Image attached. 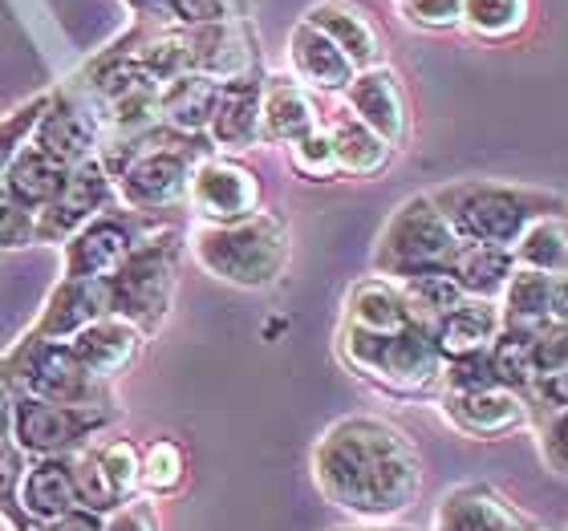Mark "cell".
I'll use <instances>...</instances> for the list:
<instances>
[{
    "mask_svg": "<svg viewBox=\"0 0 568 531\" xmlns=\"http://www.w3.org/2000/svg\"><path fill=\"white\" fill-rule=\"evenodd\" d=\"M248 21V0H166V24L203 29V24Z\"/></svg>",
    "mask_w": 568,
    "mask_h": 531,
    "instance_id": "ab89813d",
    "label": "cell"
},
{
    "mask_svg": "<svg viewBox=\"0 0 568 531\" xmlns=\"http://www.w3.org/2000/svg\"><path fill=\"white\" fill-rule=\"evenodd\" d=\"M532 337L536 333L520 329H499V337L487 345V361H491V374L504 390L511 394H528L532 386Z\"/></svg>",
    "mask_w": 568,
    "mask_h": 531,
    "instance_id": "8d00e7d4",
    "label": "cell"
},
{
    "mask_svg": "<svg viewBox=\"0 0 568 531\" xmlns=\"http://www.w3.org/2000/svg\"><path fill=\"white\" fill-rule=\"evenodd\" d=\"M203 154H212L207 139H183V134L166 131L159 146L139 154L119 178H114V195L126 212L154 215L171 212L187 203V183L191 166L200 163Z\"/></svg>",
    "mask_w": 568,
    "mask_h": 531,
    "instance_id": "ba28073f",
    "label": "cell"
},
{
    "mask_svg": "<svg viewBox=\"0 0 568 531\" xmlns=\"http://www.w3.org/2000/svg\"><path fill=\"white\" fill-rule=\"evenodd\" d=\"M565 418L568 413H540L528 426H536V447H540V459L557 479H565L568 471V442H565Z\"/></svg>",
    "mask_w": 568,
    "mask_h": 531,
    "instance_id": "f6af8a7d",
    "label": "cell"
},
{
    "mask_svg": "<svg viewBox=\"0 0 568 531\" xmlns=\"http://www.w3.org/2000/svg\"><path fill=\"white\" fill-rule=\"evenodd\" d=\"M386 349H390V333H374V329H362V325H342V333H337V354H342V361L349 366V374H357L369 386L382 381Z\"/></svg>",
    "mask_w": 568,
    "mask_h": 531,
    "instance_id": "74e56055",
    "label": "cell"
},
{
    "mask_svg": "<svg viewBox=\"0 0 568 531\" xmlns=\"http://www.w3.org/2000/svg\"><path fill=\"white\" fill-rule=\"evenodd\" d=\"M142 345H146V337H142L134 325H126V320L106 313L102 320H94L90 329H82L73 337L70 354L78 357V366H82L85 378L98 381V386H110V381H119L122 374H131L134 361L142 357Z\"/></svg>",
    "mask_w": 568,
    "mask_h": 531,
    "instance_id": "44dd1931",
    "label": "cell"
},
{
    "mask_svg": "<svg viewBox=\"0 0 568 531\" xmlns=\"http://www.w3.org/2000/svg\"><path fill=\"white\" fill-rule=\"evenodd\" d=\"M24 462L29 459L12 442H0V515L9 520L12 531H29V523L21 520V508H17V487H21Z\"/></svg>",
    "mask_w": 568,
    "mask_h": 531,
    "instance_id": "ee69618b",
    "label": "cell"
},
{
    "mask_svg": "<svg viewBox=\"0 0 568 531\" xmlns=\"http://www.w3.org/2000/svg\"><path fill=\"white\" fill-rule=\"evenodd\" d=\"M284 151H288L293 175L305 178V183H337L342 178V166H337V154H333V142L325 126L308 131L305 139L288 142Z\"/></svg>",
    "mask_w": 568,
    "mask_h": 531,
    "instance_id": "f35d334b",
    "label": "cell"
},
{
    "mask_svg": "<svg viewBox=\"0 0 568 531\" xmlns=\"http://www.w3.org/2000/svg\"><path fill=\"white\" fill-rule=\"evenodd\" d=\"M183 33H187L191 73H200L207 82L224 85L264 70L261 45H256V33H252L248 21L203 24V29H183Z\"/></svg>",
    "mask_w": 568,
    "mask_h": 531,
    "instance_id": "9a60e30c",
    "label": "cell"
},
{
    "mask_svg": "<svg viewBox=\"0 0 568 531\" xmlns=\"http://www.w3.org/2000/svg\"><path fill=\"white\" fill-rule=\"evenodd\" d=\"M151 232V215L126 212L122 203H114L61 244V276H70V280H110L122 268V261L139 248V239H146Z\"/></svg>",
    "mask_w": 568,
    "mask_h": 531,
    "instance_id": "9c48e42d",
    "label": "cell"
},
{
    "mask_svg": "<svg viewBox=\"0 0 568 531\" xmlns=\"http://www.w3.org/2000/svg\"><path fill=\"white\" fill-rule=\"evenodd\" d=\"M191 256L220 284L261 293L288 268L293 236L281 215L261 207L240 224H200L191 232Z\"/></svg>",
    "mask_w": 568,
    "mask_h": 531,
    "instance_id": "3957f363",
    "label": "cell"
},
{
    "mask_svg": "<svg viewBox=\"0 0 568 531\" xmlns=\"http://www.w3.org/2000/svg\"><path fill=\"white\" fill-rule=\"evenodd\" d=\"M0 531H12V528H9V520H4V515H0Z\"/></svg>",
    "mask_w": 568,
    "mask_h": 531,
    "instance_id": "816d5d0a",
    "label": "cell"
},
{
    "mask_svg": "<svg viewBox=\"0 0 568 531\" xmlns=\"http://www.w3.org/2000/svg\"><path fill=\"white\" fill-rule=\"evenodd\" d=\"M313 483L317 496L349 520L390 523L423 496V459L394 422L378 413H349L317 438Z\"/></svg>",
    "mask_w": 568,
    "mask_h": 531,
    "instance_id": "6da1fadb",
    "label": "cell"
},
{
    "mask_svg": "<svg viewBox=\"0 0 568 531\" xmlns=\"http://www.w3.org/2000/svg\"><path fill=\"white\" fill-rule=\"evenodd\" d=\"M114 203H119L114 183H110V175L102 171L98 159H85V163L70 166L61 191L37 212V244L61 248L73 232H82L94 215H102L106 207H114Z\"/></svg>",
    "mask_w": 568,
    "mask_h": 531,
    "instance_id": "4fadbf2b",
    "label": "cell"
},
{
    "mask_svg": "<svg viewBox=\"0 0 568 531\" xmlns=\"http://www.w3.org/2000/svg\"><path fill=\"white\" fill-rule=\"evenodd\" d=\"M410 308H406L398 284L386 276H366L357 280L345 296V325H362L374 333H398L410 325Z\"/></svg>",
    "mask_w": 568,
    "mask_h": 531,
    "instance_id": "4dcf8cb0",
    "label": "cell"
},
{
    "mask_svg": "<svg viewBox=\"0 0 568 531\" xmlns=\"http://www.w3.org/2000/svg\"><path fill=\"white\" fill-rule=\"evenodd\" d=\"M126 9H131L134 21H146V24H166V0H122Z\"/></svg>",
    "mask_w": 568,
    "mask_h": 531,
    "instance_id": "c3c4849f",
    "label": "cell"
},
{
    "mask_svg": "<svg viewBox=\"0 0 568 531\" xmlns=\"http://www.w3.org/2000/svg\"><path fill=\"white\" fill-rule=\"evenodd\" d=\"M45 102H49V94H33L29 102H21V106L9 110V114L0 119V178H4V171L12 166V159L29 146L37 122L45 114Z\"/></svg>",
    "mask_w": 568,
    "mask_h": 531,
    "instance_id": "60d3db41",
    "label": "cell"
},
{
    "mask_svg": "<svg viewBox=\"0 0 568 531\" xmlns=\"http://www.w3.org/2000/svg\"><path fill=\"white\" fill-rule=\"evenodd\" d=\"M325 131H329L333 154H337V166H342V175H349V178H378L382 171L394 163V146H390V142H382L378 134L369 131V126H362V122H357L349 110H337Z\"/></svg>",
    "mask_w": 568,
    "mask_h": 531,
    "instance_id": "f1b7e54d",
    "label": "cell"
},
{
    "mask_svg": "<svg viewBox=\"0 0 568 531\" xmlns=\"http://www.w3.org/2000/svg\"><path fill=\"white\" fill-rule=\"evenodd\" d=\"M435 531H540L491 483H459L438 499Z\"/></svg>",
    "mask_w": 568,
    "mask_h": 531,
    "instance_id": "ffe728a7",
    "label": "cell"
},
{
    "mask_svg": "<svg viewBox=\"0 0 568 531\" xmlns=\"http://www.w3.org/2000/svg\"><path fill=\"white\" fill-rule=\"evenodd\" d=\"M459 236L450 232L430 195H410L390 212L374 244V272L386 280H410L418 272H450L459 261Z\"/></svg>",
    "mask_w": 568,
    "mask_h": 531,
    "instance_id": "5b68a950",
    "label": "cell"
},
{
    "mask_svg": "<svg viewBox=\"0 0 568 531\" xmlns=\"http://www.w3.org/2000/svg\"><path fill=\"white\" fill-rule=\"evenodd\" d=\"M499 329H504V320H499V305L496 300H459V305L450 308L447 317H438L430 325V337H435L438 354L443 361H455V357H467V354H484L487 345L496 341Z\"/></svg>",
    "mask_w": 568,
    "mask_h": 531,
    "instance_id": "4316f807",
    "label": "cell"
},
{
    "mask_svg": "<svg viewBox=\"0 0 568 531\" xmlns=\"http://www.w3.org/2000/svg\"><path fill=\"white\" fill-rule=\"evenodd\" d=\"M333 531H415V528H398V523H354V528H333Z\"/></svg>",
    "mask_w": 568,
    "mask_h": 531,
    "instance_id": "f907efd6",
    "label": "cell"
},
{
    "mask_svg": "<svg viewBox=\"0 0 568 531\" xmlns=\"http://www.w3.org/2000/svg\"><path fill=\"white\" fill-rule=\"evenodd\" d=\"M187 483V450L175 438H154L139 447V496L142 499H166L179 496Z\"/></svg>",
    "mask_w": 568,
    "mask_h": 531,
    "instance_id": "836d02e7",
    "label": "cell"
},
{
    "mask_svg": "<svg viewBox=\"0 0 568 531\" xmlns=\"http://www.w3.org/2000/svg\"><path fill=\"white\" fill-rule=\"evenodd\" d=\"M187 203L203 224H240V219L261 212V175L240 159H227V154L215 151L203 154L200 163L191 166Z\"/></svg>",
    "mask_w": 568,
    "mask_h": 531,
    "instance_id": "8fae6325",
    "label": "cell"
},
{
    "mask_svg": "<svg viewBox=\"0 0 568 531\" xmlns=\"http://www.w3.org/2000/svg\"><path fill=\"white\" fill-rule=\"evenodd\" d=\"M532 0H463V29L487 41H508L528 29Z\"/></svg>",
    "mask_w": 568,
    "mask_h": 531,
    "instance_id": "d590c367",
    "label": "cell"
},
{
    "mask_svg": "<svg viewBox=\"0 0 568 531\" xmlns=\"http://www.w3.org/2000/svg\"><path fill=\"white\" fill-rule=\"evenodd\" d=\"M321 126L317 102L305 85L293 78H268L264 73V94H261V142L268 146H288V142L305 139L308 131Z\"/></svg>",
    "mask_w": 568,
    "mask_h": 531,
    "instance_id": "484cf974",
    "label": "cell"
},
{
    "mask_svg": "<svg viewBox=\"0 0 568 531\" xmlns=\"http://www.w3.org/2000/svg\"><path fill=\"white\" fill-rule=\"evenodd\" d=\"M443 354H438L430 325L410 320L406 329L390 333V349H386V369H382L378 390L394 394V398H426L438 394L443 386Z\"/></svg>",
    "mask_w": 568,
    "mask_h": 531,
    "instance_id": "2e32d148",
    "label": "cell"
},
{
    "mask_svg": "<svg viewBox=\"0 0 568 531\" xmlns=\"http://www.w3.org/2000/svg\"><path fill=\"white\" fill-rule=\"evenodd\" d=\"M398 4H403V0H398Z\"/></svg>",
    "mask_w": 568,
    "mask_h": 531,
    "instance_id": "f5cc1de1",
    "label": "cell"
},
{
    "mask_svg": "<svg viewBox=\"0 0 568 531\" xmlns=\"http://www.w3.org/2000/svg\"><path fill=\"white\" fill-rule=\"evenodd\" d=\"M102 134L106 131H102V110H98L94 94L78 78H70L65 85L49 90L45 114L29 142L53 154L61 166H78L85 159H98Z\"/></svg>",
    "mask_w": 568,
    "mask_h": 531,
    "instance_id": "30bf717a",
    "label": "cell"
},
{
    "mask_svg": "<svg viewBox=\"0 0 568 531\" xmlns=\"http://www.w3.org/2000/svg\"><path fill=\"white\" fill-rule=\"evenodd\" d=\"M37 248V215L24 212L9 191L0 187V252Z\"/></svg>",
    "mask_w": 568,
    "mask_h": 531,
    "instance_id": "b9f144b4",
    "label": "cell"
},
{
    "mask_svg": "<svg viewBox=\"0 0 568 531\" xmlns=\"http://www.w3.org/2000/svg\"><path fill=\"white\" fill-rule=\"evenodd\" d=\"M12 390L4 386V378H0V442H9L12 438Z\"/></svg>",
    "mask_w": 568,
    "mask_h": 531,
    "instance_id": "681fc988",
    "label": "cell"
},
{
    "mask_svg": "<svg viewBox=\"0 0 568 531\" xmlns=\"http://www.w3.org/2000/svg\"><path fill=\"white\" fill-rule=\"evenodd\" d=\"M17 508L29 528L53 523L65 511L82 508L78 503V483H73V459L70 455H49V459L24 462L21 487H17Z\"/></svg>",
    "mask_w": 568,
    "mask_h": 531,
    "instance_id": "603a6c76",
    "label": "cell"
},
{
    "mask_svg": "<svg viewBox=\"0 0 568 531\" xmlns=\"http://www.w3.org/2000/svg\"><path fill=\"white\" fill-rule=\"evenodd\" d=\"M261 94H264V70L224 82L215 90L212 122H207V146L215 154H244L261 146Z\"/></svg>",
    "mask_w": 568,
    "mask_h": 531,
    "instance_id": "ac0fdd59",
    "label": "cell"
},
{
    "mask_svg": "<svg viewBox=\"0 0 568 531\" xmlns=\"http://www.w3.org/2000/svg\"><path fill=\"white\" fill-rule=\"evenodd\" d=\"M122 410L114 401H85V406H65V401H12V447L24 459H49V455H78L90 442L106 435L119 422Z\"/></svg>",
    "mask_w": 568,
    "mask_h": 531,
    "instance_id": "8992f818",
    "label": "cell"
},
{
    "mask_svg": "<svg viewBox=\"0 0 568 531\" xmlns=\"http://www.w3.org/2000/svg\"><path fill=\"white\" fill-rule=\"evenodd\" d=\"M179 261H183V236L171 227H154L151 236L139 239V248L106 280L110 317L134 325L142 337H154L175 305Z\"/></svg>",
    "mask_w": 568,
    "mask_h": 531,
    "instance_id": "277c9868",
    "label": "cell"
},
{
    "mask_svg": "<svg viewBox=\"0 0 568 531\" xmlns=\"http://www.w3.org/2000/svg\"><path fill=\"white\" fill-rule=\"evenodd\" d=\"M345 110L382 142H390L394 151H403L410 142V110H406L403 82L386 61L354 73V82L345 85Z\"/></svg>",
    "mask_w": 568,
    "mask_h": 531,
    "instance_id": "5bb4252c",
    "label": "cell"
},
{
    "mask_svg": "<svg viewBox=\"0 0 568 531\" xmlns=\"http://www.w3.org/2000/svg\"><path fill=\"white\" fill-rule=\"evenodd\" d=\"M516 268L545 272V276H568V227L565 215H545L536 224L524 227V236L516 239Z\"/></svg>",
    "mask_w": 568,
    "mask_h": 531,
    "instance_id": "d6a6232c",
    "label": "cell"
},
{
    "mask_svg": "<svg viewBox=\"0 0 568 531\" xmlns=\"http://www.w3.org/2000/svg\"><path fill=\"white\" fill-rule=\"evenodd\" d=\"M0 378L12 390V398L65 401V406L110 401L106 386H98L82 374L78 357L70 354V341H45L33 333H24L21 341L0 357Z\"/></svg>",
    "mask_w": 568,
    "mask_h": 531,
    "instance_id": "52a82bcc",
    "label": "cell"
},
{
    "mask_svg": "<svg viewBox=\"0 0 568 531\" xmlns=\"http://www.w3.org/2000/svg\"><path fill=\"white\" fill-rule=\"evenodd\" d=\"M65 175H70V166H61L53 154H45L41 146H33V142H29V146H24V151L12 159L9 171H4L0 187L9 191L12 200L24 207V212L37 215L61 191Z\"/></svg>",
    "mask_w": 568,
    "mask_h": 531,
    "instance_id": "f546056e",
    "label": "cell"
},
{
    "mask_svg": "<svg viewBox=\"0 0 568 531\" xmlns=\"http://www.w3.org/2000/svg\"><path fill=\"white\" fill-rule=\"evenodd\" d=\"M106 313H110L106 280H70V276H61L49 288L45 305H41L37 320L29 325V333L45 337V341H73L78 333L90 329Z\"/></svg>",
    "mask_w": 568,
    "mask_h": 531,
    "instance_id": "7402d4cb",
    "label": "cell"
},
{
    "mask_svg": "<svg viewBox=\"0 0 568 531\" xmlns=\"http://www.w3.org/2000/svg\"><path fill=\"white\" fill-rule=\"evenodd\" d=\"M78 503L90 511H114L139 499V442L131 438H106L90 442L85 450L70 455Z\"/></svg>",
    "mask_w": 568,
    "mask_h": 531,
    "instance_id": "7c38bea8",
    "label": "cell"
},
{
    "mask_svg": "<svg viewBox=\"0 0 568 531\" xmlns=\"http://www.w3.org/2000/svg\"><path fill=\"white\" fill-rule=\"evenodd\" d=\"M459 244H487V248H516L524 227L545 219V215H565V195L560 191L520 187L504 178H459L438 191H426Z\"/></svg>",
    "mask_w": 568,
    "mask_h": 531,
    "instance_id": "7a4b0ae2",
    "label": "cell"
},
{
    "mask_svg": "<svg viewBox=\"0 0 568 531\" xmlns=\"http://www.w3.org/2000/svg\"><path fill=\"white\" fill-rule=\"evenodd\" d=\"M321 37H329L333 45L342 49L354 70H369V65H382V33L378 24L369 21L366 9H357L349 0H317L308 4L305 17Z\"/></svg>",
    "mask_w": 568,
    "mask_h": 531,
    "instance_id": "d4e9b609",
    "label": "cell"
},
{
    "mask_svg": "<svg viewBox=\"0 0 568 531\" xmlns=\"http://www.w3.org/2000/svg\"><path fill=\"white\" fill-rule=\"evenodd\" d=\"M438 401H443V418H447L459 435L479 438V442L508 438L532 422V413H528L520 394L504 390V386L475 390V394H438Z\"/></svg>",
    "mask_w": 568,
    "mask_h": 531,
    "instance_id": "d6986e66",
    "label": "cell"
},
{
    "mask_svg": "<svg viewBox=\"0 0 568 531\" xmlns=\"http://www.w3.org/2000/svg\"><path fill=\"white\" fill-rule=\"evenodd\" d=\"M398 293H403L406 308L418 325H435L438 317H447L450 308L467 300L455 280V272H418L410 280H398Z\"/></svg>",
    "mask_w": 568,
    "mask_h": 531,
    "instance_id": "e575fe53",
    "label": "cell"
},
{
    "mask_svg": "<svg viewBox=\"0 0 568 531\" xmlns=\"http://www.w3.org/2000/svg\"><path fill=\"white\" fill-rule=\"evenodd\" d=\"M288 70H293V82L305 85L308 94H345V85L357 73L342 49L308 21H296L288 29Z\"/></svg>",
    "mask_w": 568,
    "mask_h": 531,
    "instance_id": "cb8c5ba5",
    "label": "cell"
},
{
    "mask_svg": "<svg viewBox=\"0 0 568 531\" xmlns=\"http://www.w3.org/2000/svg\"><path fill=\"white\" fill-rule=\"evenodd\" d=\"M504 329L545 333L568 325V280L565 276H545V272L516 268L508 288L496 300Z\"/></svg>",
    "mask_w": 568,
    "mask_h": 531,
    "instance_id": "e0dca14e",
    "label": "cell"
},
{
    "mask_svg": "<svg viewBox=\"0 0 568 531\" xmlns=\"http://www.w3.org/2000/svg\"><path fill=\"white\" fill-rule=\"evenodd\" d=\"M215 90L220 85L200 73H183L175 82H166L159 90V126L183 134V139H203L207 122H212Z\"/></svg>",
    "mask_w": 568,
    "mask_h": 531,
    "instance_id": "83f0119b",
    "label": "cell"
},
{
    "mask_svg": "<svg viewBox=\"0 0 568 531\" xmlns=\"http://www.w3.org/2000/svg\"><path fill=\"white\" fill-rule=\"evenodd\" d=\"M106 515L102 511H90V508H73L65 515H58L53 523H41V528H29V531H102Z\"/></svg>",
    "mask_w": 568,
    "mask_h": 531,
    "instance_id": "7dc6e473",
    "label": "cell"
},
{
    "mask_svg": "<svg viewBox=\"0 0 568 531\" xmlns=\"http://www.w3.org/2000/svg\"><path fill=\"white\" fill-rule=\"evenodd\" d=\"M403 17L426 33H455L463 29V0H403Z\"/></svg>",
    "mask_w": 568,
    "mask_h": 531,
    "instance_id": "7bdbcfd3",
    "label": "cell"
},
{
    "mask_svg": "<svg viewBox=\"0 0 568 531\" xmlns=\"http://www.w3.org/2000/svg\"><path fill=\"white\" fill-rule=\"evenodd\" d=\"M450 272H455L463 296H475V300H499L511 280V272H516V256H511L508 248L463 244L459 261H455Z\"/></svg>",
    "mask_w": 568,
    "mask_h": 531,
    "instance_id": "1f68e13d",
    "label": "cell"
},
{
    "mask_svg": "<svg viewBox=\"0 0 568 531\" xmlns=\"http://www.w3.org/2000/svg\"><path fill=\"white\" fill-rule=\"evenodd\" d=\"M102 531H163V520H159V508H154V499H131V503H122V508L106 511V523Z\"/></svg>",
    "mask_w": 568,
    "mask_h": 531,
    "instance_id": "bcb514c9",
    "label": "cell"
}]
</instances>
